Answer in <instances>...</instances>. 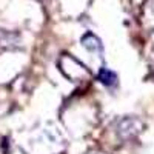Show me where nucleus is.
<instances>
[{
	"instance_id": "nucleus-1",
	"label": "nucleus",
	"mask_w": 154,
	"mask_h": 154,
	"mask_svg": "<svg viewBox=\"0 0 154 154\" xmlns=\"http://www.w3.org/2000/svg\"><path fill=\"white\" fill-rule=\"evenodd\" d=\"M99 79L103 82V83H106V85H111L114 82V74L109 72L108 69H102L100 74H99Z\"/></svg>"
}]
</instances>
